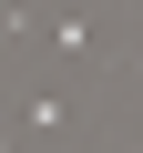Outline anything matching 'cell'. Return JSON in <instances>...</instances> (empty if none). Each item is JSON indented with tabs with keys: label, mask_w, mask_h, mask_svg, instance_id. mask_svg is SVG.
<instances>
[{
	"label": "cell",
	"mask_w": 143,
	"mask_h": 153,
	"mask_svg": "<svg viewBox=\"0 0 143 153\" xmlns=\"http://www.w3.org/2000/svg\"><path fill=\"white\" fill-rule=\"evenodd\" d=\"M0 153H10V143H0Z\"/></svg>",
	"instance_id": "6da1fadb"
}]
</instances>
